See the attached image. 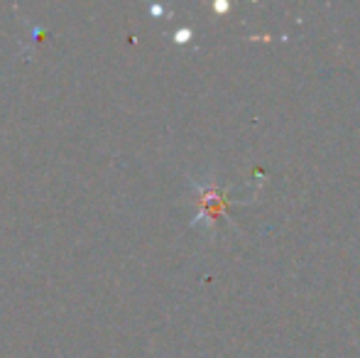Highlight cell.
<instances>
[{"label":"cell","instance_id":"obj_1","mask_svg":"<svg viewBox=\"0 0 360 358\" xmlns=\"http://www.w3.org/2000/svg\"><path fill=\"white\" fill-rule=\"evenodd\" d=\"M196 191H199V216L194 219V224L204 221L206 229L214 231L216 219L228 209V204H231L228 191L218 189L214 179H209L206 184H196Z\"/></svg>","mask_w":360,"mask_h":358}]
</instances>
